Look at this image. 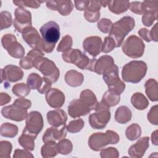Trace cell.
<instances>
[{"label":"cell","mask_w":158,"mask_h":158,"mask_svg":"<svg viewBox=\"0 0 158 158\" xmlns=\"http://www.w3.org/2000/svg\"><path fill=\"white\" fill-rule=\"evenodd\" d=\"M125 84L122 80H120L117 84L108 88V90L115 94L120 95V94H122L123 91L125 90Z\"/></svg>","instance_id":"cell-50"},{"label":"cell","mask_w":158,"mask_h":158,"mask_svg":"<svg viewBox=\"0 0 158 158\" xmlns=\"http://www.w3.org/2000/svg\"><path fill=\"white\" fill-rule=\"evenodd\" d=\"M80 99L83 101L91 110H95L98 104V101L94 93L89 89H86L81 92Z\"/></svg>","instance_id":"cell-26"},{"label":"cell","mask_w":158,"mask_h":158,"mask_svg":"<svg viewBox=\"0 0 158 158\" xmlns=\"http://www.w3.org/2000/svg\"><path fill=\"white\" fill-rule=\"evenodd\" d=\"M46 6L52 10H57L62 15H69L73 8L72 1H48Z\"/></svg>","instance_id":"cell-19"},{"label":"cell","mask_w":158,"mask_h":158,"mask_svg":"<svg viewBox=\"0 0 158 158\" xmlns=\"http://www.w3.org/2000/svg\"><path fill=\"white\" fill-rule=\"evenodd\" d=\"M35 139L36 138L33 137V136L22 132L21 136L19 138L18 141L19 144L25 149L29 151H32L35 148L34 141Z\"/></svg>","instance_id":"cell-32"},{"label":"cell","mask_w":158,"mask_h":158,"mask_svg":"<svg viewBox=\"0 0 158 158\" xmlns=\"http://www.w3.org/2000/svg\"><path fill=\"white\" fill-rule=\"evenodd\" d=\"M114 59L109 55H104L98 59H91L88 70L94 72L98 75H102L112 68L114 65Z\"/></svg>","instance_id":"cell-13"},{"label":"cell","mask_w":158,"mask_h":158,"mask_svg":"<svg viewBox=\"0 0 158 158\" xmlns=\"http://www.w3.org/2000/svg\"><path fill=\"white\" fill-rule=\"evenodd\" d=\"M22 33L23 40L31 48L38 49L42 38L40 37L37 30L35 28L33 27L26 28Z\"/></svg>","instance_id":"cell-21"},{"label":"cell","mask_w":158,"mask_h":158,"mask_svg":"<svg viewBox=\"0 0 158 158\" xmlns=\"http://www.w3.org/2000/svg\"><path fill=\"white\" fill-rule=\"evenodd\" d=\"M102 78L108 88L118 83L121 80L119 78L117 65L114 64L111 69L102 74Z\"/></svg>","instance_id":"cell-25"},{"label":"cell","mask_w":158,"mask_h":158,"mask_svg":"<svg viewBox=\"0 0 158 158\" xmlns=\"http://www.w3.org/2000/svg\"><path fill=\"white\" fill-rule=\"evenodd\" d=\"M100 156L102 158H117L119 156V152L116 148L109 147L101 151Z\"/></svg>","instance_id":"cell-46"},{"label":"cell","mask_w":158,"mask_h":158,"mask_svg":"<svg viewBox=\"0 0 158 158\" xmlns=\"http://www.w3.org/2000/svg\"><path fill=\"white\" fill-rule=\"evenodd\" d=\"M148 120L153 125H157L158 124V108L157 105L152 106L148 114Z\"/></svg>","instance_id":"cell-48"},{"label":"cell","mask_w":158,"mask_h":158,"mask_svg":"<svg viewBox=\"0 0 158 158\" xmlns=\"http://www.w3.org/2000/svg\"><path fill=\"white\" fill-rule=\"evenodd\" d=\"M149 138L148 136L141 138L136 143L130 147L128 151L130 156L136 158L142 157L149 148Z\"/></svg>","instance_id":"cell-20"},{"label":"cell","mask_w":158,"mask_h":158,"mask_svg":"<svg viewBox=\"0 0 158 158\" xmlns=\"http://www.w3.org/2000/svg\"><path fill=\"white\" fill-rule=\"evenodd\" d=\"M74 3L77 10H85L89 3V1H75Z\"/></svg>","instance_id":"cell-54"},{"label":"cell","mask_w":158,"mask_h":158,"mask_svg":"<svg viewBox=\"0 0 158 158\" xmlns=\"http://www.w3.org/2000/svg\"><path fill=\"white\" fill-rule=\"evenodd\" d=\"M141 135V127L137 123H132L128 126L125 131V135L128 139L133 141L140 137Z\"/></svg>","instance_id":"cell-35"},{"label":"cell","mask_w":158,"mask_h":158,"mask_svg":"<svg viewBox=\"0 0 158 158\" xmlns=\"http://www.w3.org/2000/svg\"><path fill=\"white\" fill-rule=\"evenodd\" d=\"M42 39L47 43L56 45L60 38V28L54 21H49L44 23L40 30Z\"/></svg>","instance_id":"cell-11"},{"label":"cell","mask_w":158,"mask_h":158,"mask_svg":"<svg viewBox=\"0 0 158 158\" xmlns=\"http://www.w3.org/2000/svg\"><path fill=\"white\" fill-rule=\"evenodd\" d=\"M157 25L158 23H156L154 26L152 28L151 30L150 31L151 32V35L152 38V41L157 42L158 41V28H157Z\"/></svg>","instance_id":"cell-56"},{"label":"cell","mask_w":158,"mask_h":158,"mask_svg":"<svg viewBox=\"0 0 158 158\" xmlns=\"http://www.w3.org/2000/svg\"><path fill=\"white\" fill-rule=\"evenodd\" d=\"M131 116V111L125 106H122L117 108L115 113V120L121 124H125L130 121Z\"/></svg>","instance_id":"cell-28"},{"label":"cell","mask_w":158,"mask_h":158,"mask_svg":"<svg viewBox=\"0 0 158 158\" xmlns=\"http://www.w3.org/2000/svg\"><path fill=\"white\" fill-rule=\"evenodd\" d=\"M119 139V136L115 131L107 130L106 133L98 132L92 134L89 138L88 145L92 150L98 151L108 144H117Z\"/></svg>","instance_id":"cell-4"},{"label":"cell","mask_w":158,"mask_h":158,"mask_svg":"<svg viewBox=\"0 0 158 158\" xmlns=\"http://www.w3.org/2000/svg\"><path fill=\"white\" fill-rule=\"evenodd\" d=\"M85 125V122L82 118H77L69 122L67 125V130L70 133H75L82 130Z\"/></svg>","instance_id":"cell-40"},{"label":"cell","mask_w":158,"mask_h":158,"mask_svg":"<svg viewBox=\"0 0 158 158\" xmlns=\"http://www.w3.org/2000/svg\"><path fill=\"white\" fill-rule=\"evenodd\" d=\"M145 92L148 98L152 101H157L158 100V89L157 81L153 78L147 80L144 85Z\"/></svg>","instance_id":"cell-27"},{"label":"cell","mask_w":158,"mask_h":158,"mask_svg":"<svg viewBox=\"0 0 158 158\" xmlns=\"http://www.w3.org/2000/svg\"><path fill=\"white\" fill-rule=\"evenodd\" d=\"M31 106V102L30 100L20 98L15 100L12 105L4 107L1 110V114L6 118L21 122L27 117V109Z\"/></svg>","instance_id":"cell-1"},{"label":"cell","mask_w":158,"mask_h":158,"mask_svg":"<svg viewBox=\"0 0 158 158\" xmlns=\"http://www.w3.org/2000/svg\"><path fill=\"white\" fill-rule=\"evenodd\" d=\"M115 48H116V44L114 40L110 36L106 37L104 43H102V52L108 53L112 51Z\"/></svg>","instance_id":"cell-47"},{"label":"cell","mask_w":158,"mask_h":158,"mask_svg":"<svg viewBox=\"0 0 158 158\" xmlns=\"http://www.w3.org/2000/svg\"><path fill=\"white\" fill-rule=\"evenodd\" d=\"M33 67L40 71L44 77L52 83H56L60 75V72L54 62L43 56L38 57L33 62Z\"/></svg>","instance_id":"cell-5"},{"label":"cell","mask_w":158,"mask_h":158,"mask_svg":"<svg viewBox=\"0 0 158 158\" xmlns=\"http://www.w3.org/2000/svg\"><path fill=\"white\" fill-rule=\"evenodd\" d=\"M1 135L7 138H14L18 133V127L17 125L10 123H4L0 127Z\"/></svg>","instance_id":"cell-34"},{"label":"cell","mask_w":158,"mask_h":158,"mask_svg":"<svg viewBox=\"0 0 158 158\" xmlns=\"http://www.w3.org/2000/svg\"><path fill=\"white\" fill-rule=\"evenodd\" d=\"M102 39L97 36H89L83 42L84 50L93 57L97 56L102 52Z\"/></svg>","instance_id":"cell-15"},{"label":"cell","mask_w":158,"mask_h":158,"mask_svg":"<svg viewBox=\"0 0 158 158\" xmlns=\"http://www.w3.org/2000/svg\"><path fill=\"white\" fill-rule=\"evenodd\" d=\"M14 158H24V157H34L33 155L26 149H17L14 151L13 156Z\"/></svg>","instance_id":"cell-52"},{"label":"cell","mask_w":158,"mask_h":158,"mask_svg":"<svg viewBox=\"0 0 158 158\" xmlns=\"http://www.w3.org/2000/svg\"><path fill=\"white\" fill-rule=\"evenodd\" d=\"M67 131V125L65 124L60 127L52 126L48 128L43 136V141L46 143L50 141H60L65 138Z\"/></svg>","instance_id":"cell-17"},{"label":"cell","mask_w":158,"mask_h":158,"mask_svg":"<svg viewBox=\"0 0 158 158\" xmlns=\"http://www.w3.org/2000/svg\"><path fill=\"white\" fill-rule=\"evenodd\" d=\"M3 48L12 57L20 59L25 54L23 47L17 42L16 37L12 34H6L1 38Z\"/></svg>","instance_id":"cell-10"},{"label":"cell","mask_w":158,"mask_h":158,"mask_svg":"<svg viewBox=\"0 0 158 158\" xmlns=\"http://www.w3.org/2000/svg\"><path fill=\"white\" fill-rule=\"evenodd\" d=\"M57 144L56 141H50L44 143L41 149V154L43 157H53L58 154Z\"/></svg>","instance_id":"cell-31"},{"label":"cell","mask_w":158,"mask_h":158,"mask_svg":"<svg viewBox=\"0 0 158 158\" xmlns=\"http://www.w3.org/2000/svg\"><path fill=\"white\" fill-rule=\"evenodd\" d=\"M135 26V20L130 16L123 17L112 24L109 36L114 40L116 48L120 47L122 44L125 37L134 28Z\"/></svg>","instance_id":"cell-2"},{"label":"cell","mask_w":158,"mask_h":158,"mask_svg":"<svg viewBox=\"0 0 158 158\" xmlns=\"http://www.w3.org/2000/svg\"><path fill=\"white\" fill-rule=\"evenodd\" d=\"M84 17L86 20L89 22H96L100 17V12H93L85 10L84 12Z\"/></svg>","instance_id":"cell-49"},{"label":"cell","mask_w":158,"mask_h":158,"mask_svg":"<svg viewBox=\"0 0 158 158\" xmlns=\"http://www.w3.org/2000/svg\"><path fill=\"white\" fill-rule=\"evenodd\" d=\"M131 102L134 107L138 110H144L149 105L147 98L141 93H134L131 98Z\"/></svg>","instance_id":"cell-30"},{"label":"cell","mask_w":158,"mask_h":158,"mask_svg":"<svg viewBox=\"0 0 158 158\" xmlns=\"http://www.w3.org/2000/svg\"><path fill=\"white\" fill-rule=\"evenodd\" d=\"M145 44L136 35L130 36L122 44V51L127 56L136 59L141 57L144 52Z\"/></svg>","instance_id":"cell-7"},{"label":"cell","mask_w":158,"mask_h":158,"mask_svg":"<svg viewBox=\"0 0 158 158\" xmlns=\"http://www.w3.org/2000/svg\"><path fill=\"white\" fill-rule=\"evenodd\" d=\"M57 149L59 153L63 155H67L72 152L73 145L69 139L64 138L57 143Z\"/></svg>","instance_id":"cell-37"},{"label":"cell","mask_w":158,"mask_h":158,"mask_svg":"<svg viewBox=\"0 0 158 158\" xmlns=\"http://www.w3.org/2000/svg\"><path fill=\"white\" fill-rule=\"evenodd\" d=\"M47 119L51 125L60 127L65 124L67 120V115L64 110L57 108L47 113Z\"/></svg>","instance_id":"cell-22"},{"label":"cell","mask_w":158,"mask_h":158,"mask_svg":"<svg viewBox=\"0 0 158 158\" xmlns=\"http://www.w3.org/2000/svg\"><path fill=\"white\" fill-rule=\"evenodd\" d=\"M83 80L84 77L83 74L75 70H69L65 75V81L66 83L72 87L80 86Z\"/></svg>","instance_id":"cell-24"},{"label":"cell","mask_w":158,"mask_h":158,"mask_svg":"<svg viewBox=\"0 0 158 158\" xmlns=\"http://www.w3.org/2000/svg\"><path fill=\"white\" fill-rule=\"evenodd\" d=\"M30 89H31L27 85H25L23 83H20L15 85L13 86L12 91L13 93L18 97H25L28 95L30 92Z\"/></svg>","instance_id":"cell-38"},{"label":"cell","mask_w":158,"mask_h":158,"mask_svg":"<svg viewBox=\"0 0 158 158\" xmlns=\"http://www.w3.org/2000/svg\"><path fill=\"white\" fill-rule=\"evenodd\" d=\"M15 19L13 25L15 30L19 32L22 31L28 27H32L31 12L23 7H17L14 11Z\"/></svg>","instance_id":"cell-12"},{"label":"cell","mask_w":158,"mask_h":158,"mask_svg":"<svg viewBox=\"0 0 158 158\" xmlns=\"http://www.w3.org/2000/svg\"><path fill=\"white\" fill-rule=\"evenodd\" d=\"M95 113L91 114L89 116V123L94 129H102L106 127L110 119L109 107L99 102L95 109Z\"/></svg>","instance_id":"cell-6"},{"label":"cell","mask_w":158,"mask_h":158,"mask_svg":"<svg viewBox=\"0 0 158 158\" xmlns=\"http://www.w3.org/2000/svg\"><path fill=\"white\" fill-rule=\"evenodd\" d=\"M90 108L80 99H75L68 106V113L72 118L86 115L90 112Z\"/></svg>","instance_id":"cell-16"},{"label":"cell","mask_w":158,"mask_h":158,"mask_svg":"<svg viewBox=\"0 0 158 158\" xmlns=\"http://www.w3.org/2000/svg\"><path fill=\"white\" fill-rule=\"evenodd\" d=\"M130 10L136 14L138 15H143V10H142V2H137V1H133L131 2H130L129 7Z\"/></svg>","instance_id":"cell-51"},{"label":"cell","mask_w":158,"mask_h":158,"mask_svg":"<svg viewBox=\"0 0 158 158\" xmlns=\"http://www.w3.org/2000/svg\"><path fill=\"white\" fill-rule=\"evenodd\" d=\"M108 2H109V1H100L101 6H103L104 7L107 6V5L108 4Z\"/></svg>","instance_id":"cell-58"},{"label":"cell","mask_w":158,"mask_h":158,"mask_svg":"<svg viewBox=\"0 0 158 158\" xmlns=\"http://www.w3.org/2000/svg\"><path fill=\"white\" fill-rule=\"evenodd\" d=\"M147 69L146 64L142 60L130 61L122 68V79L126 82L138 83L145 77Z\"/></svg>","instance_id":"cell-3"},{"label":"cell","mask_w":158,"mask_h":158,"mask_svg":"<svg viewBox=\"0 0 158 158\" xmlns=\"http://www.w3.org/2000/svg\"><path fill=\"white\" fill-rule=\"evenodd\" d=\"M112 22L110 20L106 19V18H104L101 19L98 24H97V27L99 28V30L104 33H109L111 27L112 26Z\"/></svg>","instance_id":"cell-45"},{"label":"cell","mask_w":158,"mask_h":158,"mask_svg":"<svg viewBox=\"0 0 158 158\" xmlns=\"http://www.w3.org/2000/svg\"><path fill=\"white\" fill-rule=\"evenodd\" d=\"M72 44L73 41L72 37L67 35L62 38L57 48V51L58 52H65L71 48Z\"/></svg>","instance_id":"cell-42"},{"label":"cell","mask_w":158,"mask_h":158,"mask_svg":"<svg viewBox=\"0 0 158 158\" xmlns=\"http://www.w3.org/2000/svg\"><path fill=\"white\" fill-rule=\"evenodd\" d=\"M25 123V127L22 132L36 138L43 127L42 115L38 111L30 112L26 118Z\"/></svg>","instance_id":"cell-9"},{"label":"cell","mask_w":158,"mask_h":158,"mask_svg":"<svg viewBox=\"0 0 158 158\" xmlns=\"http://www.w3.org/2000/svg\"><path fill=\"white\" fill-rule=\"evenodd\" d=\"M43 77L36 73H31L28 76L27 85L31 89H38L42 83Z\"/></svg>","instance_id":"cell-36"},{"label":"cell","mask_w":158,"mask_h":158,"mask_svg":"<svg viewBox=\"0 0 158 158\" xmlns=\"http://www.w3.org/2000/svg\"><path fill=\"white\" fill-rule=\"evenodd\" d=\"M12 146L7 141H1L0 142V157L9 158L12 151Z\"/></svg>","instance_id":"cell-43"},{"label":"cell","mask_w":158,"mask_h":158,"mask_svg":"<svg viewBox=\"0 0 158 158\" xmlns=\"http://www.w3.org/2000/svg\"><path fill=\"white\" fill-rule=\"evenodd\" d=\"M46 100L48 105L52 108L61 107L65 102L64 94L57 88H51L46 93Z\"/></svg>","instance_id":"cell-18"},{"label":"cell","mask_w":158,"mask_h":158,"mask_svg":"<svg viewBox=\"0 0 158 158\" xmlns=\"http://www.w3.org/2000/svg\"><path fill=\"white\" fill-rule=\"evenodd\" d=\"M129 1H109L108 7L110 12L115 14L125 12L129 7Z\"/></svg>","instance_id":"cell-29"},{"label":"cell","mask_w":158,"mask_h":158,"mask_svg":"<svg viewBox=\"0 0 158 158\" xmlns=\"http://www.w3.org/2000/svg\"><path fill=\"white\" fill-rule=\"evenodd\" d=\"M138 33L141 38L146 42H150L152 41L151 32L148 29L145 28H142L138 31Z\"/></svg>","instance_id":"cell-53"},{"label":"cell","mask_w":158,"mask_h":158,"mask_svg":"<svg viewBox=\"0 0 158 158\" xmlns=\"http://www.w3.org/2000/svg\"><path fill=\"white\" fill-rule=\"evenodd\" d=\"M151 141L152 144H154L156 146H157L158 144V141H157V130H155L154 132H152L151 135Z\"/></svg>","instance_id":"cell-57"},{"label":"cell","mask_w":158,"mask_h":158,"mask_svg":"<svg viewBox=\"0 0 158 158\" xmlns=\"http://www.w3.org/2000/svg\"><path fill=\"white\" fill-rule=\"evenodd\" d=\"M120 95L115 94L108 90L104 94L101 102L110 108V107L116 106L120 102Z\"/></svg>","instance_id":"cell-33"},{"label":"cell","mask_w":158,"mask_h":158,"mask_svg":"<svg viewBox=\"0 0 158 158\" xmlns=\"http://www.w3.org/2000/svg\"><path fill=\"white\" fill-rule=\"evenodd\" d=\"M142 17V23L146 27L151 26L157 19V10L146 11Z\"/></svg>","instance_id":"cell-39"},{"label":"cell","mask_w":158,"mask_h":158,"mask_svg":"<svg viewBox=\"0 0 158 158\" xmlns=\"http://www.w3.org/2000/svg\"><path fill=\"white\" fill-rule=\"evenodd\" d=\"M44 54L42 51L38 49H33L28 52L25 57H23L20 61L19 64L21 68L28 70L33 67V62L39 56H43Z\"/></svg>","instance_id":"cell-23"},{"label":"cell","mask_w":158,"mask_h":158,"mask_svg":"<svg viewBox=\"0 0 158 158\" xmlns=\"http://www.w3.org/2000/svg\"><path fill=\"white\" fill-rule=\"evenodd\" d=\"M12 15L8 11H2L0 13V29L2 30L11 26Z\"/></svg>","instance_id":"cell-41"},{"label":"cell","mask_w":158,"mask_h":158,"mask_svg":"<svg viewBox=\"0 0 158 158\" xmlns=\"http://www.w3.org/2000/svg\"><path fill=\"white\" fill-rule=\"evenodd\" d=\"M62 57L65 62L73 64L81 70L89 68L91 59L78 49L70 48L62 53Z\"/></svg>","instance_id":"cell-8"},{"label":"cell","mask_w":158,"mask_h":158,"mask_svg":"<svg viewBox=\"0 0 158 158\" xmlns=\"http://www.w3.org/2000/svg\"><path fill=\"white\" fill-rule=\"evenodd\" d=\"M23 72L19 67L14 65H7L1 69V82L4 80L9 82H16L22 79Z\"/></svg>","instance_id":"cell-14"},{"label":"cell","mask_w":158,"mask_h":158,"mask_svg":"<svg viewBox=\"0 0 158 158\" xmlns=\"http://www.w3.org/2000/svg\"><path fill=\"white\" fill-rule=\"evenodd\" d=\"M44 1H39L37 0H25V1H13V3L15 5L19 6V7H31L34 9L38 8L41 3L43 2Z\"/></svg>","instance_id":"cell-44"},{"label":"cell","mask_w":158,"mask_h":158,"mask_svg":"<svg viewBox=\"0 0 158 158\" xmlns=\"http://www.w3.org/2000/svg\"><path fill=\"white\" fill-rule=\"evenodd\" d=\"M11 101V97L5 93H1L0 94V105L3 106L7 104Z\"/></svg>","instance_id":"cell-55"}]
</instances>
